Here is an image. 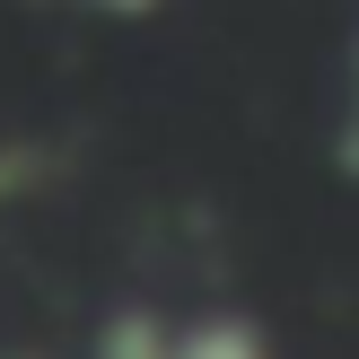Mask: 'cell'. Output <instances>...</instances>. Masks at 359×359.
Segmentation results:
<instances>
[{
    "instance_id": "cell-1",
    "label": "cell",
    "mask_w": 359,
    "mask_h": 359,
    "mask_svg": "<svg viewBox=\"0 0 359 359\" xmlns=\"http://www.w3.org/2000/svg\"><path fill=\"white\" fill-rule=\"evenodd\" d=\"M167 359H272V351H263V333L245 316H202V325L167 333Z\"/></svg>"
},
{
    "instance_id": "cell-2",
    "label": "cell",
    "mask_w": 359,
    "mask_h": 359,
    "mask_svg": "<svg viewBox=\"0 0 359 359\" xmlns=\"http://www.w3.org/2000/svg\"><path fill=\"white\" fill-rule=\"evenodd\" d=\"M97 9H114V18H140V9H158V0H97Z\"/></svg>"
}]
</instances>
